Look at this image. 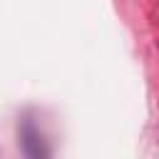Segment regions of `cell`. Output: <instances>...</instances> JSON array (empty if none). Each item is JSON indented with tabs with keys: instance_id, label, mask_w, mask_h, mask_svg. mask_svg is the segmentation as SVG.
I'll use <instances>...</instances> for the list:
<instances>
[{
	"instance_id": "obj_1",
	"label": "cell",
	"mask_w": 159,
	"mask_h": 159,
	"mask_svg": "<svg viewBox=\"0 0 159 159\" xmlns=\"http://www.w3.org/2000/svg\"><path fill=\"white\" fill-rule=\"evenodd\" d=\"M20 147H22L25 159H50L47 142H45L42 132L35 127L32 119H25V122H22V129H20Z\"/></svg>"
}]
</instances>
